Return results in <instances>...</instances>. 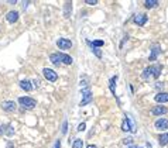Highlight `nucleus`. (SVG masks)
<instances>
[{
    "mask_svg": "<svg viewBox=\"0 0 168 148\" xmlns=\"http://www.w3.org/2000/svg\"><path fill=\"white\" fill-rule=\"evenodd\" d=\"M137 148H140V147H137Z\"/></svg>",
    "mask_w": 168,
    "mask_h": 148,
    "instance_id": "473e14b6",
    "label": "nucleus"
},
{
    "mask_svg": "<svg viewBox=\"0 0 168 148\" xmlns=\"http://www.w3.org/2000/svg\"><path fill=\"white\" fill-rule=\"evenodd\" d=\"M2 107H3L4 111H14L16 110V103L12 102V100H7V102H4L3 105H2Z\"/></svg>",
    "mask_w": 168,
    "mask_h": 148,
    "instance_id": "4468645a",
    "label": "nucleus"
},
{
    "mask_svg": "<svg viewBox=\"0 0 168 148\" xmlns=\"http://www.w3.org/2000/svg\"><path fill=\"white\" fill-rule=\"evenodd\" d=\"M154 100H155L157 103H167L168 102V93H165V92L157 93L155 96H154Z\"/></svg>",
    "mask_w": 168,
    "mask_h": 148,
    "instance_id": "9b49d317",
    "label": "nucleus"
},
{
    "mask_svg": "<svg viewBox=\"0 0 168 148\" xmlns=\"http://www.w3.org/2000/svg\"><path fill=\"white\" fill-rule=\"evenodd\" d=\"M158 141H160V144H161L162 147H165V145L168 144V133L167 134H160V135H158Z\"/></svg>",
    "mask_w": 168,
    "mask_h": 148,
    "instance_id": "a211bd4d",
    "label": "nucleus"
},
{
    "mask_svg": "<svg viewBox=\"0 0 168 148\" xmlns=\"http://www.w3.org/2000/svg\"><path fill=\"white\" fill-rule=\"evenodd\" d=\"M160 74H161V65H158V66L151 65L141 72V79L143 80H150V78H155V79H158Z\"/></svg>",
    "mask_w": 168,
    "mask_h": 148,
    "instance_id": "f257e3e1",
    "label": "nucleus"
},
{
    "mask_svg": "<svg viewBox=\"0 0 168 148\" xmlns=\"http://www.w3.org/2000/svg\"><path fill=\"white\" fill-rule=\"evenodd\" d=\"M97 2L96 0H86V4H91V6H93V4H96Z\"/></svg>",
    "mask_w": 168,
    "mask_h": 148,
    "instance_id": "c85d7f7f",
    "label": "nucleus"
},
{
    "mask_svg": "<svg viewBox=\"0 0 168 148\" xmlns=\"http://www.w3.org/2000/svg\"><path fill=\"white\" fill-rule=\"evenodd\" d=\"M162 86H164V83H162V82H155V85H154V88H155V89H161Z\"/></svg>",
    "mask_w": 168,
    "mask_h": 148,
    "instance_id": "bb28decb",
    "label": "nucleus"
},
{
    "mask_svg": "<svg viewBox=\"0 0 168 148\" xmlns=\"http://www.w3.org/2000/svg\"><path fill=\"white\" fill-rule=\"evenodd\" d=\"M66 131H68V121H64V124H62V134H66Z\"/></svg>",
    "mask_w": 168,
    "mask_h": 148,
    "instance_id": "393cba45",
    "label": "nucleus"
},
{
    "mask_svg": "<svg viewBox=\"0 0 168 148\" xmlns=\"http://www.w3.org/2000/svg\"><path fill=\"white\" fill-rule=\"evenodd\" d=\"M6 20H7V23H16V21L18 20V13L17 12H14V10H12V12H9L7 13V16H6Z\"/></svg>",
    "mask_w": 168,
    "mask_h": 148,
    "instance_id": "f8f14e48",
    "label": "nucleus"
},
{
    "mask_svg": "<svg viewBox=\"0 0 168 148\" xmlns=\"http://www.w3.org/2000/svg\"><path fill=\"white\" fill-rule=\"evenodd\" d=\"M43 75H44V78H45L48 82H55V80L58 79L57 72L52 71V69H50V68H44L43 69Z\"/></svg>",
    "mask_w": 168,
    "mask_h": 148,
    "instance_id": "7ed1b4c3",
    "label": "nucleus"
},
{
    "mask_svg": "<svg viewBox=\"0 0 168 148\" xmlns=\"http://www.w3.org/2000/svg\"><path fill=\"white\" fill-rule=\"evenodd\" d=\"M122 144L129 145V147H130V145H133V144H134V140L131 138V137H127V138H124V140L122 141Z\"/></svg>",
    "mask_w": 168,
    "mask_h": 148,
    "instance_id": "412c9836",
    "label": "nucleus"
},
{
    "mask_svg": "<svg viewBox=\"0 0 168 148\" xmlns=\"http://www.w3.org/2000/svg\"><path fill=\"white\" fill-rule=\"evenodd\" d=\"M122 130L124 131V133H129V131H133V130H134V127H133V124H131V121L129 120V114H126L124 120H123V123H122Z\"/></svg>",
    "mask_w": 168,
    "mask_h": 148,
    "instance_id": "1a4fd4ad",
    "label": "nucleus"
},
{
    "mask_svg": "<svg viewBox=\"0 0 168 148\" xmlns=\"http://www.w3.org/2000/svg\"><path fill=\"white\" fill-rule=\"evenodd\" d=\"M154 127L158 131H165L168 130V119H158L154 123Z\"/></svg>",
    "mask_w": 168,
    "mask_h": 148,
    "instance_id": "0eeeda50",
    "label": "nucleus"
},
{
    "mask_svg": "<svg viewBox=\"0 0 168 148\" xmlns=\"http://www.w3.org/2000/svg\"><path fill=\"white\" fill-rule=\"evenodd\" d=\"M85 128H86V124H85V123H81V124L78 125V131H83Z\"/></svg>",
    "mask_w": 168,
    "mask_h": 148,
    "instance_id": "a878e982",
    "label": "nucleus"
},
{
    "mask_svg": "<svg viewBox=\"0 0 168 148\" xmlns=\"http://www.w3.org/2000/svg\"><path fill=\"white\" fill-rule=\"evenodd\" d=\"M160 52H161L160 47L158 45H153V47H151V55L148 57V59H150V61H155L157 57L160 55Z\"/></svg>",
    "mask_w": 168,
    "mask_h": 148,
    "instance_id": "ddd939ff",
    "label": "nucleus"
},
{
    "mask_svg": "<svg viewBox=\"0 0 168 148\" xmlns=\"http://www.w3.org/2000/svg\"><path fill=\"white\" fill-rule=\"evenodd\" d=\"M116 82H117V76H113V78L110 79V82H109V89H110V92L113 93L114 99L117 100V105H120L119 97H117V94H116Z\"/></svg>",
    "mask_w": 168,
    "mask_h": 148,
    "instance_id": "9d476101",
    "label": "nucleus"
},
{
    "mask_svg": "<svg viewBox=\"0 0 168 148\" xmlns=\"http://www.w3.org/2000/svg\"><path fill=\"white\" fill-rule=\"evenodd\" d=\"M61 147V141H60V140H57V141H55V144H54V147H52V148H60Z\"/></svg>",
    "mask_w": 168,
    "mask_h": 148,
    "instance_id": "c756f323",
    "label": "nucleus"
},
{
    "mask_svg": "<svg viewBox=\"0 0 168 148\" xmlns=\"http://www.w3.org/2000/svg\"><path fill=\"white\" fill-rule=\"evenodd\" d=\"M4 130H6V125H0V135H3V134L6 133Z\"/></svg>",
    "mask_w": 168,
    "mask_h": 148,
    "instance_id": "cd10ccee",
    "label": "nucleus"
},
{
    "mask_svg": "<svg viewBox=\"0 0 168 148\" xmlns=\"http://www.w3.org/2000/svg\"><path fill=\"white\" fill-rule=\"evenodd\" d=\"M81 93H82V96H83V100H81L79 106L88 105V103L92 100V93H91V90H89L88 88H82V89H81Z\"/></svg>",
    "mask_w": 168,
    "mask_h": 148,
    "instance_id": "20e7f679",
    "label": "nucleus"
},
{
    "mask_svg": "<svg viewBox=\"0 0 168 148\" xmlns=\"http://www.w3.org/2000/svg\"><path fill=\"white\" fill-rule=\"evenodd\" d=\"M147 20H148V17H147V14H144V13H137V14L133 16V21L140 27L144 26V24L147 23Z\"/></svg>",
    "mask_w": 168,
    "mask_h": 148,
    "instance_id": "423d86ee",
    "label": "nucleus"
},
{
    "mask_svg": "<svg viewBox=\"0 0 168 148\" xmlns=\"http://www.w3.org/2000/svg\"><path fill=\"white\" fill-rule=\"evenodd\" d=\"M7 148H14V144H13L12 141H10V142H7Z\"/></svg>",
    "mask_w": 168,
    "mask_h": 148,
    "instance_id": "7c9ffc66",
    "label": "nucleus"
},
{
    "mask_svg": "<svg viewBox=\"0 0 168 148\" xmlns=\"http://www.w3.org/2000/svg\"><path fill=\"white\" fill-rule=\"evenodd\" d=\"M167 113H168V109L161 105H157L151 109V114H154V116H162V114H167Z\"/></svg>",
    "mask_w": 168,
    "mask_h": 148,
    "instance_id": "6e6552de",
    "label": "nucleus"
},
{
    "mask_svg": "<svg viewBox=\"0 0 168 148\" xmlns=\"http://www.w3.org/2000/svg\"><path fill=\"white\" fill-rule=\"evenodd\" d=\"M57 47L60 49H62V51H66V49L72 48V41L68 40V38H60L57 41Z\"/></svg>",
    "mask_w": 168,
    "mask_h": 148,
    "instance_id": "39448f33",
    "label": "nucleus"
},
{
    "mask_svg": "<svg viewBox=\"0 0 168 148\" xmlns=\"http://www.w3.org/2000/svg\"><path fill=\"white\" fill-rule=\"evenodd\" d=\"M92 51H93V54L96 55L97 58H102V52H100L97 48H95V47H92Z\"/></svg>",
    "mask_w": 168,
    "mask_h": 148,
    "instance_id": "b1692460",
    "label": "nucleus"
},
{
    "mask_svg": "<svg viewBox=\"0 0 168 148\" xmlns=\"http://www.w3.org/2000/svg\"><path fill=\"white\" fill-rule=\"evenodd\" d=\"M18 103H20L21 107L27 109V110H30V109L35 107V105H37V102H35L33 97H29V96H21V97H18Z\"/></svg>",
    "mask_w": 168,
    "mask_h": 148,
    "instance_id": "f03ea898",
    "label": "nucleus"
},
{
    "mask_svg": "<svg viewBox=\"0 0 168 148\" xmlns=\"http://www.w3.org/2000/svg\"><path fill=\"white\" fill-rule=\"evenodd\" d=\"M20 88L23 89V90H26V92H30V90H33V89H34V86H33V83L30 82V80H21V82H20Z\"/></svg>",
    "mask_w": 168,
    "mask_h": 148,
    "instance_id": "dca6fc26",
    "label": "nucleus"
},
{
    "mask_svg": "<svg viewBox=\"0 0 168 148\" xmlns=\"http://www.w3.org/2000/svg\"><path fill=\"white\" fill-rule=\"evenodd\" d=\"M144 6H145V9H153V7L158 6V2H157V0H145Z\"/></svg>",
    "mask_w": 168,
    "mask_h": 148,
    "instance_id": "aec40b11",
    "label": "nucleus"
},
{
    "mask_svg": "<svg viewBox=\"0 0 168 148\" xmlns=\"http://www.w3.org/2000/svg\"><path fill=\"white\" fill-rule=\"evenodd\" d=\"M4 134H7V135H13V134H14V128L12 127V125H6V133Z\"/></svg>",
    "mask_w": 168,
    "mask_h": 148,
    "instance_id": "5701e85b",
    "label": "nucleus"
},
{
    "mask_svg": "<svg viewBox=\"0 0 168 148\" xmlns=\"http://www.w3.org/2000/svg\"><path fill=\"white\" fill-rule=\"evenodd\" d=\"M88 148H97V147H96V145H89Z\"/></svg>",
    "mask_w": 168,
    "mask_h": 148,
    "instance_id": "2f4dec72",
    "label": "nucleus"
},
{
    "mask_svg": "<svg viewBox=\"0 0 168 148\" xmlns=\"http://www.w3.org/2000/svg\"><path fill=\"white\" fill-rule=\"evenodd\" d=\"M71 9H72V3L68 2V3L64 6V17H69V16H71Z\"/></svg>",
    "mask_w": 168,
    "mask_h": 148,
    "instance_id": "6ab92c4d",
    "label": "nucleus"
},
{
    "mask_svg": "<svg viewBox=\"0 0 168 148\" xmlns=\"http://www.w3.org/2000/svg\"><path fill=\"white\" fill-rule=\"evenodd\" d=\"M50 61H51L54 65H60L61 64V57H60V52H54V54L50 55Z\"/></svg>",
    "mask_w": 168,
    "mask_h": 148,
    "instance_id": "f3484780",
    "label": "nucleus"
},
{
    "mask_svg": "<svg viewBox=\"0 0 168 148\" xmlns=\"http://www.w3.org/2000/svg\"><path fill=\"white\" fill-rule=\"evenodd\" d=\"M83 147V141L82 140H75L74 144H72V148H82Z\"/></svg>",
    "mask_w": 168,
    "mask_h": 148,
    "instance_id": "4be33fe9",
    "label": "nucleus"
},
{
    "mask_svg": "<svg viewBox=\"0 0 168 148\" xmlns=\"http://www.w3.org/2000/svg\"><path fill=\"white\" fill-rule=\"evenodd\" d=\"M60 57H61V64H64V65H71V64L74 62L72 57H69L68 54H62V52H60Z\"/></svg>",
    "mask_w": 168,
    "mask_h": 148,
    "instance_id": "2eb2a0df",
    "label": "nucleus"
}]
</instances>
